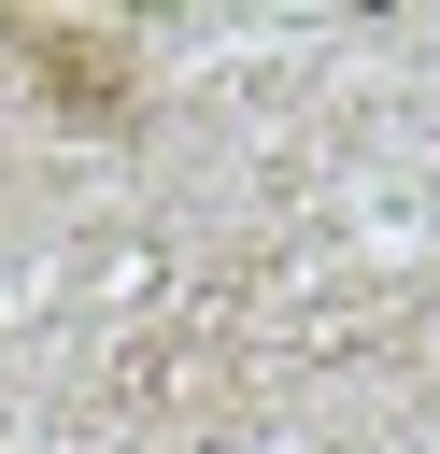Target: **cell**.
<instances>
[{"label":"cell","instance_id":"6da1fadb","mask_svg":"<svg viewBox=\"0 0 440 454\" xmlns=\"http://www.w3.org/2000/svg\"><path fill=\"white\" fill-rule=\"evenodd\" d=\"M0 57L43 85L57 128H142V28H85V14H0Z\"/></svg>","mask_w":440,"mask_h":454}]
</instances>
